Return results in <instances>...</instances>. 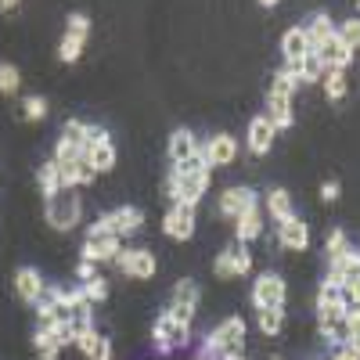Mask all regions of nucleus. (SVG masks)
Returning <instances> with one entry per match:
<instances>
[{
  "label": "nucleus",
  "instance_id": "1",
  "mask_svg": "<svg viewBox=\"0 0 360 360\" xmlns=\"http://www.w3.org/2000/svg\"><path fill=\"white\" fill-rule=\"evenodd\" d=\"M245 339H249L245 317L242 314H231V317H224L213 328V332H205V339H202V346H198L195 356H202V360H224L227 353H245Z\"/></svg>",
  "mask_w": 360,
  "mask_h": 360
},
{
  "label": "nucleus",
  "instance_id": "27",
  "mask_svg": "<svg viewBox=\"0 0 360 360\" xmlns=\"http://www.w3.org/2000/svg\"><path fill=\"white\" fill-rule=\"evenodd\" d=\"M256 324H259V332L263 335H281V328H285V307H266V310H256Z\"/></svg>",
  "mask_w": 360,
  "mask_h": 360
},
{
  "label": "nucleus",
  "instance_id": "54",
  "mask_svg": "<svg viewBox=\"0 0 360 360\" xmlns=\"http://www.w3.org/2000/svg\"><path fill=\"white\" fill-rule=\"evenodd\" d=\"M195 360H202V356H195Z\"/></svg>",
  "mask_w": 360,
  "mask_h": 360
},
{
  "label": "nucleus",
  "instance_id": "31",
  "mask_svg": "<svg viewBox=\"0 0 360 360\" xmlns=\"http://www.w3.org/2000/svg\"><path fill=\"white\" fill-rule=\"evenodd\" d=\"M83 51H86V40H79L72 33H62V40H58V62L72 65V62H79V58H83Z\"/></svg>",
  "mask_w": 360,
  "mask_h": 360
},
{
  "label": "nucleus",
  "instance_id": "32",
  "mask_svg": "<svg viewBox=\"0 0 360 360\" xmlns=\"http://www.w3.org/2000/svg\"><path fill=\"white\" fill-rule=\"evenodd\" d=\"M33 346H37L40 360H58V356H62V346L54 342V335L51 332H40V328L33 332Z\"/></svg>",
  "mask_w": 360,
  "mask_h": 360
},
{
  "label": "nucleus",
  "instance_id": "16",
  "mask_svg": "<svg viewBox=\"0 0 360 360\" xmlns=\"http://www.w3.org/2000/svg\"><path fill=\"white\" fill-rule=\"evenodd\" d=\"M263 213L274 224H285L288 217H295V202H292L288 188H270L266 198H263Z\"/></svg>",
  "mask_w": 360,
  "mask_h": 360
},
{
  "label": "nucleus",
  "instance_id": "48",
  "mask_svg": "<svg viewBox=\"0 0 360 360\" xmlns=\"http://www.w3.org/2000/svg\"><path fill=\"white\" fill-rule=\"evenodd\" d=\"M22 4V0H0V11H15Z\"/></svg>",
  "mask_w": 360,
  "mask_h": 360
},
{
  "label": "nucleus",
  "instance_id": "50",
  "mask_svg": "<svg viewBox=\"0 0 360 360\" xmlns=\"http://www.w3.org/2000/svg\"><path fill=\"white\" fill-rule=\"evenodd\" d=\"M256 4H259V8H278L281 0H256Z\"/></svg>",
  "mask_w": 360,
  "mask_h": 360
},
{
  "label": "nucleus",
  "instance_id": "21",
  "mask_svg": "<svg viewBox=\"0 0 360 360\" xmlns=\"http://www.w3.org/2000/svg\"><path fill=\"white\" fill-rule=\"evenodd\" d=\"M86 162H90V169H94V173L115 169V141L112 137H101L98 144H90L86 148Z\"/></svg>",
  "mask_w": 360,
  "mask_h": 360
},
{
  "label": "nucleus",
  "instance_id": "22",
  "mask_svg": "<svg viewBox=\"0 0 360 360\" xmlns=\"http://www.w3.org/2000/svg\"><path fill=\"white\" fill-rule=\"evenodd\" d=\"M234 238L242 245H249V242H259L263 238V217H259V205L256 209H249V213H242L234 220Z\"/></svg>",
  "mask_w": 360,
  "mask_h": 360
},
{
  "label": "nucleus",
  "instance_id": "18",
  "mask_svg": "<svg viewBox=\"0 0 360 360\" xmlns=\"http://www.w3.org/2000/svg\"><path fill=\"white\" fill-rule=\"evenodd\" d=\"M198 148H202V141L195 137V130H188V127L173 130V134H169V166H173V162L191 159V155L198 152Z\"/></svg>",
  "mask_w": 360,
  "mask_h": 360
},
{
  "label": "nucleus",
  "instance_id": "25",
  "mask_svg": "<svg viewBox=\"0 0 360 360\" xmlns=\"http://www.w3.org/2000/svg\"><path fill=\"white\" fill-rule=\"evenodd\" d=\"M299 86H303V83H299L288 69H278V72H270V79H266V98H295V90Z\"/></svg>",
  "mask_w": 360,
  "mask_h": 360
},
{
  "label": "nucleus",
  "instance_id": "37",
  "mask_svg": "<svg viewBox=\"0 0 360 360\" xmlns=\"http://www.w3.org/2000/svg\"><path fill=\"white\" fill-rule=\"evenodd\" d=\"M98 339H101L98 328H94V324H83V328H76V342H72V346H76L83 356H90V349L98 346Z\"/></svg>",
  "mask_w": 360,
  "mask_h": 360
},
{
  "label": "nucleus",
  "instance_id": "45",
  "mask_svg": "<svg viewBox=\"0 0 360 360\" xmlns=\"http://www.w3.org/2000/svg\"><path fill=\"white\" fill-rule=\"evenodd\" d=\"M328 360H360V353L349 346V342H339V346H332V353H328Z\"/></svg>",
  "mask_w": 360,
  "mask_h": 360
},
{
  "label": "nucleus",
  "instance_id": "49",
  "mask_svg": "<svg viewBox=\"0 0 360 360\" xmlns=\"http://www.w3.org/2000/svg\"><path fill=\"white\" fill-rule=\"evenodd\" d=\"M349 307H353V310H360V288H356V292L349 295Z\"/></svg>",
  "mask_w": 360,
  "mask_h": 360
},
{
  "label": "nucleus",
  "instance_id": "40",
  "mask_svg": "<svg viewBox=\"0 0 360 360\" xmlns=\"http://www.w3.org/2000/svg\"><path fill=\"white\" fill-rule=\"evenodd\" d=\"M22 115L29 119V123H40V119H47V98H40V94L25 98V101H22Z\"/></svg>",
  "mask_w": 360,
  "mask_h": 360
},
{
  "label": "nucleus",
  "instance_id": "34",
  "mask_svg": "<svg viewBox=\"0 0 360 360\" xmlns=\"http://www.w3.org/2000/svg\"><path fill=\"white\" fill-rule=\"evenodd\" d=\"M79 288H83V295H86V303H90V307H94V303H105L108 292H112V288H108V281H105L101 274H98V278H90V281H83Z\"/></svg>",
  "mask_w": 360,
  "mask_h": 360
},
{
  "label": "nucleus",
  "instance_id": "43",
  "mask_svg": "<svg viewBox=\"0 0 360 360\" xmlns=\"http://www.w3.org/2000/svg\"><path fill=\"white\" fill-rule=\"evenodd\" d=\"M166 310H169L173 321H180V324H195V314H198V307H191V303H169Z\"/></svg>",
  "mask_w": 360,
  "mask_h": 360
},
{
  "label": "nucleus",
  "instance_id": "3",
  "mask_svg": "<svg viewBox=\"0 0 360 360\" xmlns=\"http://www.w3.org/2000/svg\"><path fill=\"white\" fill-rule=\"evenodd\" d=\"M191 339H195L191 324L173 321L169 310H162V314L155 317V324H152V349H155L159 356H169V353H176V349H188Z\"/></svg>",
  "mask_w": 360,
  "mask_h": 360
},
{
  "label": "nucleus",
  "instance_id": "47",
  "mask_svg": "<svg viewBox=\"0 0 360 360\" xmlns=\"http://www.w3.org/2000/svg\"><path fill=\"white\" fill-rule=\"evenodd\" d=\"M339 195H342L339 180H324V184H321V198H324V202H339Z\"/></svg>",
  "mask_w": 360,
  "mask_h": 360
},
{
  "label": "nucleus",
  "instance_id": "39",
  "mask_svg": "<svg viewBox=\"0 0 360 360\" xmlns=\"http://www.w3.org/2000/svg\"><path fill=\"white\" fill-rule=\"evenodd\" d=\"M90 29H94V22H90L83 11H72V15L65 18V33H72V37H79V40H90Z\"/></svg>",
  "mask_w": 360,
  "mask_h": 360
},
{
  "label": "nucleus",
  "instance_id": "5",
  "mask_svg": "<svg viewBox=\"0 0 360 360\" xmlns=\"http://www.w3.org/2000/svg\"><path fill=\"white\" fill-rule=\"evenodd\" d=\"M252 307L256 310H266V307H285L288 299V281L281 274H274V270H266V274H256L252 278Z\"/></svg>",
  "mask_w": 360,
  "mask_h": 360
},
{
  "label": "nucleus",
  "instance_id": "28",
  "mask_svg": "<svg viewBox=\"0 0 360 360\" xmlns=\"http://www.w3.org/2000/svg\"><path fill=\"white\" fill-rule=\"evenodd\" d=\"M37 188H40V195H44V198H54L58 191H62V176H58L54 159H51V162H44V166L37 169Z\"/></svg>",
  "mask_w": 360,
  "mask_h": 360
},
{
  "label": "nucleus",
  "instance_id": "20",
  "mask_svg": "<svg viewBox=\"0 0 360 360\" xmlns=\"http://www.w3.org/2000/svg\"><path fill=\"white\" fill-rule=\"evenodd\" d=\"M112 224H115V234L119 238H130L144 227V209L137 205H115L112 209Z\"/></svg>",
  "mask_w": 360,
  "mask_h": 360
},
{
  "label": "nucleus",
  "instance_id": "53",
  "mask_svg": "<svg viewBox=\"0 0 360 360\" xmlns=\"http://www.w3.org/2000/svg\"><path fill=\"white\" fill-rule=\"evenodd\" d=\"M356 18H360V0H356Z\"/></svg>",
  "mask_w": 360,
  "mask_h": 360
},
{
  "label": "nucleus",
  "instance_id": "24",
  "mask_svg": "<svg viewBox=\"0 0 360 360\" xmlns=\"http://www.w3.org/2000/svg\"><path fill=\"white\" fill-rule=\"evenodd\" d=\"M285 69H288L299 83H303V86H307V83H321V76H324V65H321V58H317L314 51H310V54H303L295 65H285Z\"/></svg>",
  "mask_w": 360,
  "mask_h": 360
},
{
  "label": "nucleus",
  "instance_id": "7",
  "mask_svg": "<svg viewBox=\"0 0 360 360\" xmlns=\"http://www.w3.org/2000/svg\"><path fill=\"white\" fill-rule=\"evenodd\" d=\"M115 266H119V274H127L134 281H152L159 270V259L152 249H119Z\"/></svg>",
  "mask_w": 360,
  "mask_h": 360
},
{
  "label": "nucleus",
  "instance_id": "11",
  "mask_svg": "<svg viewBox=\"0 0 360 360\" xmlns=\"http://www.w3.org/2000/svg\"><path fill=\"white\" fill-rule=\"evenodd\" d=\"M278 245L288 252H307L310 249V224L299 217H288L285 224H278Z\"/></svg>",
  "mask_w": 360,
  "mask_h": 360
},
{
  "label": "nucleus",
  "instance_id": "44",
  "mask_svg": "<svg viewBox=\"0 0 360 360\" xmlns=\"http://www.w3.org/2000/svg\"><path fill=\"white\" fill-rule=\"evenodd\" d=\"M112 356H115V346H112V339H108V335H101V339H98V346L90 349V356H86V360H112Z\"/></svg>",
  "mask_w": 360,
  "mask_h": 360
},
{
  "label": "nucleus",
  "instance_id": "4",
  "mask_svg": "<svg viewBox=\"0 0 360 360\" xmlns=\"http://www.w3.org/2000/svg\"><path fill=\"white\" fill-rule=\"evenodd\" d=\"M44 217L54 231H72L83 220V202L76 195V188H62L54 198H44Z\"/></svg>",
  "mask_w": 360,
  "mask_h": 360
},
{
  "label": "nucleus",
  "instance_id": "10",
  "mask_svg": "<svg viewBox=\"0 0 360 360\" xmlns=\"http://www.w3.org/2000/svg\"><path fill=\"white\" fill-rule=\"evenodd\" d=\"M202 155H205V162L213 166V169L231 166V162L238 159V141H234L231 134H213V137L202 144Z\"/></svg>",
  "mask_w": 360,
  "mask_h": 360
},
{
  "label": "nucleus",
  "instance_id": "13",
  "mask_svg": "<svg viewBox=\"0 0 360 360\" xmlns=\"http://www.w3.org/2000/svg\"><path fill=\"white\" fill-rule=\"evenodd\" d=\"M274 137H278V130L270 127V119H266V115H252V119H249L245 144H249V152H252V155H266L270 148H274Z\"/></svg>",
  "mask_w": 360,
  "mask_h": 360
},
{
  "label": "nucleus",
  "instance_id": "41",
  "mask_svg": "<svg viewBox=\"0 0 360 360\" xmlns=\"http://www.w3.org/2000/svg\"><path fill=\"white\" fill-rule=\"evenodd\" d=\"M51 335H54V342L62 346V349L72 346V342H76V324H72V317H62V321H58V324L51 328Z\"/></svg>",
  "mask_w": 360,
  "mask_h": 360
},
{
  "label": "nucleus",
  "instance_id": "38",
  "mask_svg": "<svg viewBox=\"0 0 360 360\" xmlns=\"http://www.w3.org/2000/svg\"><path fill=\"white\" fill-rule=\"evenodd\" d=\"M213 274H217L220 281H231V278H238V274H234V252H231V245L217 252V259H213Z\"/></svg>",
  "mask_w": 360,
  "mask_h": 360
},
{
  "label": "nucleus",
  "instance_id": "30",
  "mask_svg": "<svg viewBox=\"0 0 360 360\" xmlns=\"http://www.w3.org/2000/svg\"><path fill=\"white\" fill-rule=\"evenodd\" d=\"M169 303H191V307H198V303H202L198 281H195V278H180V281L173 285V292H169Z\"/></svg>",
  "mask_w": 360,
  "mask_h": 360
},
{
  "label": "nucleus",
  "instance_id": "35",
  "mask_svg": "<svg viewBox=\"0 0 360 360\" xmlns=\"http://www.w3.org/2000/svg\"><path fill=\"white\" fill-rule=\"evenodd\" d=\"M335 37H339L346 47H353V51H356V47H360V18L353 15V18L339 22V25H335Z\"/></svg>",
  "mask_w": 360,
  "mask_h": 360
},
{
  "label": "nucleus",
  "instance_id": "33",
  "mask_svg": "<svg viewBox=\"0 0 360 360\" xmlns=\"http://www.w3.org/2000/svg\"><path fill=\"white\" fill-rule=\"evenodd\" d=\"M231 252H234V274H238V278H249V274H252V266H256L252 249L238 242V245H231Z\"/></svg>",
  "mask_w": 360,
  "mask_h": 360
},
{
  "label": "nucleus",
  "instance_id": "36",
  "mask_svg": "<svg viewBox=\"0 0 360 360\" xmlns=\"http://www.w3.org/2000/svg\"><path fill=\"white\" fill-rule=\"evenodd\" d=\"M18 83H22L18 65H11V62H0V94H18Z\"/></svg>",
  "mask_w": 360,
  "mask_h": 360
},
{
  "label": "nucleus",
  "instance_id": "42",
  "mask_svg": "<svg viewBox=\"0 0 360 360\" xmlns=\"http://www.w3.org/2000/svg\"><path fill=\"white\" fill-rule=\"evenodd\" d=\"M86 238H98V242H101V238H119L115 234V224H112V213H101L94 224H90L86 227Z\"/></svg>",
  "mask_w": 360,
  "mask_h": 360
},
{
  "label": "nucleus",
  "instance_id": "55",
  "mask_svg": "<svg viewBox=\"0 0 360 360\" xmlns=\"http://www.w3.org/2000/svg\"><path fill=\"white\" fill-rule=\"evenodd\" d=\"M274 360H281V356H274Z\"/></svg>",
  "mask_w": 360,
  "mask_h": 360
},
{
  "label": "nucleus",
  "instance_id": "9",
  "mask_svg": "<svg viewBox=\"0 0 360 360\" xmlns=\"http://www.w3.org/2000/svg\"><path fill=\"white\" fill-rule=\"evenodd\" d=\"M256 205H259V195H256V188H245V184H231L217 198L220 217H231V220H238L242 213H249V209H256Z\"/></svg>",
  "mask_w": 360,
  "mask_h": 360
},
{
  "label": "nucleus",
  "instance_id": "2",
  "mask_svg": "<svg viewBox=\"0 0 360 360\" xmlns=\"http://www.w3.org/2000/svg\"><path fill=\"white\" fill-rule=\"evenodd\" d=\"M209 184H213V169H198V173H169L166 176V198L169 205H202Z\"/></svg>",
  "mask_w": 360,
  "mask_h": 360
},
{
  "label": "nucleus",
  "instance_id": "17",
  "mask_svg": "<svg viewBox=\"0 0 360 360\" xmlns=\"http://www.w3.org/2000/svg\"><path fill=\"white\" fill-rule=\"evenodd\" d=\"M281 54H285V65H295L303 54H310V40L303 25H288L281 33Z\"/></svg>",
  "mask_w": 360,
  "mask_h": 360
},
{
  "label": "nucleus",
  "instance_id": "6",
  "mask_svg": "<svg viewBox=\"0 0 360 360\" xmlns=\"http://www.w3.org/2000/svg\"><path fill=\"white\" fill-rule=\"evenodd\" d=\"M324 281L339 285V288H342V295H346V303H349V295L360 288V249H349L346 256H339V259L328 263Z\"/></svg>",
  "mask_w": 360,
  "mask_h": 360
},
{
  "label": "nucleus",
  "instance_id": "14",
  "mask_svg": "<svg viewBox=\"0 0 360 360\" xmlns=\"http://www.w3.org/2000/svg\"><path fill=\"white\" fill-rule=\"evenodd\" d=\"M119 249H123V238H86V242L79 245V259H86V263H115V256H119Z\"/></svg>",
  "mask_w": 360,
  "mask_h": 360
},
{
  "label": "nucleus",
  "instance_id": "52",
  "mask_svg": "<svg viewBox=\"0 0 360 360\" xmlns=\"http://www.w3.org/2000/svg\"><path fill=\"white\" fill-rule=\"evenodd\" d=\"M224 360H249V356H245V353H227Z\"/></svg>",
  "mask_w": 360,
  "mask_h": 360
},
{
  "label": "nucleus",
  "instance_id": "46",
  "mask_svg": "<svg viewBox=\"0 0 360 360\" xmlns=\"http://www.w3.org/2000/svg\"><path fill=\"white\" fill-rule=\"evenodd\" d=\"M72 274H76V285H83V281H90V278H98V266H94V263H86V259H79Z\"/></svg>",
  "mask_w": 360,
  "mask_h": 360
},
{
  "label": "nucleus",
  "instance_id": "51",
  "mask_svg": "<svg viewBox=\"0 0 360 360\" xmlns=\"http://www.w3.org/2000/svg\"><path fill=\"white\" fill-rule=\"evenodd\" d=\"M349 346H353V349L360 353V332H356V335H349Z\"/></svg>",
  "mask_w": 360,
  "mask_h": 360
},
{
  "label": "nucleus",
  "instance_id": "29",
  "mask_svg": "<svg viewBox=\"0 0 360 360\" xmlns=\"http://www.w3.org/2000/svg\"><path fill=\"white\" fill-rule=\"evenodd\" d=\"M349 249H353V245H349L346 227H332V231H328V238H324V256H328V263L339 259V256H346Z\"/></svg>",
  "mask_w": 360,
  "mask_h": 360
},
{
  "label": "nucleus",
  "instance_id": "23",
  "mask_svg": "<svg viewBox=\"0 0 360 360\" xmlns=\"http://www.w3.org/2000/svg\"><path fill=\"white\" fill-rule=\"evenodd\" d=\"M303 29H307L310 51H314V47H321V44H328V40L335 37V22H332V15H324V11H317L310 22H303Z\"/></svg>",
  "mask_w": 360,
  "mask_h": 360
},
{
  "label": "nucleus",
  "instance_id": "19",
  "mask_svg": "<svg viewBox=\"0 0 360 360\" xmlns=\"http://www.w3.org/2000/svg\"><path fill=\"white\" fill-rule=\"evenodd\" d=\"M263 115L270 119V127H274L278 134L295 127V108H292V101H288V98H266Z\"/></svg>",
  "mask_w": 360,
  "mask_h": 360
},
{
  "label": "nucleus",
  "instance_id": "15",
  "mask_svg": "<svg viewBox=\"0 0 360 360\" xmlns=\"http://www.w3.org/2000/svg\"><path fill=\"white\" fill-rule=\"evenodd\" d=\"M314 54L321 58V65L324 69H349L353 65V47H346L339 37H332V40H328V44H321V47H314Z\"/></svg>",
  "mask_w": 360,
  "mask_h": 360
},
{
  "label": "nucleus",
  "instance_id": "12",
  "mask_svg": "<svg viewBox=\"0 0 360 360\" xmlns=\"http://www.w3.org/2000/svg\"><path fill=\"white\" fill-rule=\"evenodd\" d=\"M11 285H15V295L22 299V303H37V299L44 295V288H47V281H44V274L37 266H18Z\"/></svg>",
  "mask_w": 360,
  "mask_h": 360
},
{
  "label": "nucleus",
  "instance_id": "8",
  "mask_svg": "<svg viewBox=\"0 0 360 360\" xmlns=\"http://www.w3.org/2000/svg\"><path fill=\"white\" fill-rule=\"evenodd\" d=\"M198 209L195 205H169L162 217V234L173 242H191L195 238V224H198Z\"/></svg>",
  "mask_w": 360,
  "mask_h": 360
},
{
  "label": "nucleus",
  "instance_id": "26",
  "mask_svg": "<svg viewBox=\"0 0 360 360\" xmlns=\"http://www.w3.org/2000/svg\"><path fill=\"white\" fill-rule=\"evenodd\" d=\"M321 86H324V98H328V101H342V98L349 94V76H346V69H324Z\"/></svg>",
  "mask_w": 360,
  "mask_h": 360
}]
</instances>
